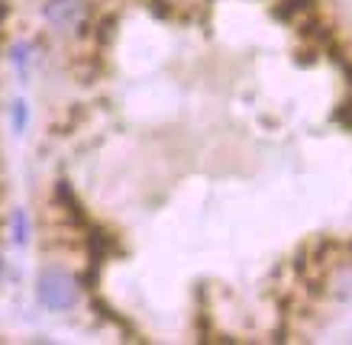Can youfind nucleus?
Masks as SVG:
<instances>
[{
    "mask_svg": "<svg viewBox=\"0 0 352 345\" xmlns=\"http://www.w3.org/2000/svg\"><path fill=\"white\" fill-rule=\"evenodd\" d=\"M36 300L52 313L72 310L78 303V278L65 268H45L36 281Z\"/></svg>",
    "mask_w": 352,
    "mask_h": 345,
    "instance_id": "obj_1",
    "label": "nucleus"
},
{
    "mask_svg": "<svg viewBox=\"0 0 352 345\" xmlns=\"http://www.w3.org/2000/svg\"><path fill=\"white\" fill-rule=\"evenodd\" d=\"M43 13H45V20H49L52 29L72 33V29H81V23H85L87 0H49Z\"/></svg>",
    "mask_w": 352,
    "mask_h": 345,
    "instance_id": "obj_2",
    "label": "nucleus"
},
{
    "mask_svg": "<svg viewBox=\"0 0 352 345\" xmlns=\"http://www.w3.org/2000/svg\"><path fill=\"white\" fill-rule=\"evenodd\" d=\"M314 10H317V0H278L272 7V16L278 23H300Z\"/></svg>",
    "mask_w": 352,
    "mask_h": 345,
    "instance_id": "obj_3",
    "label": "nucleus"
},
{
    "mask_svg": "<svg viewBox=\"0 0 352 345\" xmlns=\"http://www.w3.org/2000/svg\"><path fill=\"white\" fill-rule=\"evenodd\" d=\"M13 239H16V246H26V239H30V219L23 210H13Z\"/></svg>",
    "mask_w": 352,
    "mask_h": 345,
    "instance_id": "obj_4",
    "label": "nucleus"
},
{
    "mask_svg": "<svg viewBox=\"0 0 352 345\" xmlns=\"http://www.w3.org/2000/svg\"><path fill=\"white\" fill-rule=\"evenodd\" d=\"M10 117H13V132H23V130H26V119H30V110H26V104H23V100H16V104H13Z\"/></svg>",
    "mask_w": 352,
    "mask_h": 345,
    "instance_id": "obj_5",
    "label": "nucleus"
},
{
    "mask_svg": "<svg viewBox=\"0 0 352 345\" xmlns=\"http://www.w3.org/2000/svg\"><path fill=\"white\" fill-rule=\"evenodd\" d=\"M333 119L340 123L342 130H349V132H352V100L340 104V107H336V113H333Z\"/></svg>",
    "mask_w": 352,
    "mask_h": 345,
    "instance_id": "obj_6",
    "label": "nucleus"
},
{
    "mask_svg": "<svg viewBox=\"0 0 352 345\" xmlns=\"http://www.w3.org/2000/svg\"><path fill=\"white\" fill-rule=\"evenodd\" d=\"M340 297L346 300V297H352V271H342V278H340Z\"/></svg>",
    "mask_w": 352,
    "mask_h": 345,
    "instance_id": "obj_7",
    "label": "nucleus"
},
{
    "mask_svg": "<svg viewBox=\"0 0 352 345\" xmlns=\"http://www.w3.org/2000/svg\"><path fill=\"white\" fill-rule=\"evenodd\" d=\"M13 62L20 71H26V45H13Z\"/></svg>",
    "mask_w": 352,
    "mask_h": 345,
    "instance_id": "obj_8",
    "label": "nucleus"
},
{
    "mask_svg": "<svg viewBox=\"0 0 352 345\" xmlns=\"http://www.w3.org/2000/svg\"><path fill=\"white\" fill-rule=\"evenodd\" d=\"M298 62H300V65H304V68H310V65H314V52H300V58H298Z\"/></svg>",
    "mask_w": 352,
    "mask_h": 345,
    "instance_id": "obj_9",
    "label": "nucleus"
},
{
    "mask_svg": "<svg viewBox=\"0 0 352 345\" xmlns=\"http://www.w3.org/2000/svg\"><path fill=\"white\" fill-rule=\"evenodd\" d=\"M0 268H3V265H0Z\"/></svg>",
    "mask_w": 352,
    "mask_h": 345,
    "instance_id": "obj_10",
    "label": "nucleus"
},
{
    "mask_svg": "<svg viewBox=\"0 0 352 345\" xmlns=\"http://www.w3.org/2000/svg\"><path fill=\"white\" fill-rule=\"evenodd\" d=\"M349 248H352V246H349Z\"/></svg>",
    "mask_w": 352,
    "mask_h": 345,
    "instance_id": "obj_11",
    "label": "nucleus"
}]
</instances>
